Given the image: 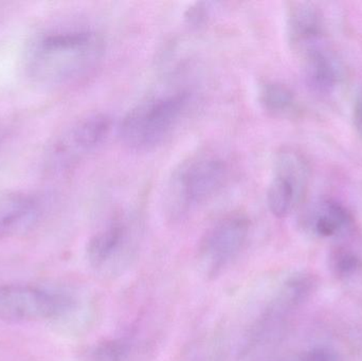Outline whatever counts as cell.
I'll return each mask as SVG.
<instances>
[{
    "instance_id": "cell-5",
    "label": "cell",
    "mask_w": 362,
    "mask_h": 361,
    "mask_svg": "<svg viewBox=\"0 0 362 361\" xmlns=\"http://www.w3.org/2000/svg\"><path fill=\"white\" fill-rule=\"evenodd\" d=\"M74 300L69 295L31 285L0 286V320L35 322L53 319L71 311Z\"/></svg>"
},
{
    "instance_id": "cell-7",
    "label": "cell",
    "mask_w": 362,
    "mask_h": 361,
    "mask_svg": "<svg viewBox=\"0 0 362 361\" xmlns=\"http://www.w3.org/2000/svg\"><path fill=\"white\" fill-rule=\"evenodd\" d=\"M249 231L250 220L240 212L223 216L206 230L198 248L199 265L206 277H216L238 258Z\"/></svg>"
},
{
    "instance_id": "cell-8",
    "label": "cell",
    "mask_w": 362,
    "mask_h": 361,
    "mask_svg": "<svg viewBox=\"0 0 362 361\" xmlns=\"http://www.w3.org/2000/svg\"><path fill=\"white\" fill-rule=\"evenodd\" d=\"M300 226L312 237L338 239L352 230L353 218L341 203L325 199L306 207L300 216Z\"/></svg>"
},
{
    "instance_id": "cell-15",
    "label": "cell",
    "mask_w": 362,
    "mask_h": 361,
    "mask_svg": "<svg viewBox=\"0 0 362 361\" xmlns=\"http://www.w3.org/2000/svg\"><path fill=\"white\" fill-rule=\"evenodd\" d=\"M134 343L127 338L105 339L93 345L87 353V361H129Z\"/></svg>"
},
{
    "instance_id": "cell-11",
    "label": "cell",
    "mask_w": 362,
    "mask_h": 361,
    "mask_svg": "<svg viewBox=\"0 0 362 361\" xmlns=\"http://www.w3.org/2000/svg\"><path fill=\"white\" fill-rule=\"evenodd\" d=\"M40 212L38 201L31 195L13 193L0 197V239L31 229Z\"/></svg>"
},
{
    "instance_id": "cell-3",
    "label": "cell",
    "mask_w": 362,
    "mask_h": 361,
    "mask_svg": "<svg viewBox=\"0 0 362 361\" xmlns=\"http://www.w3.org/2000/svg\"><path fill=\"white\" fill-rule=\"evenodd\" d=\"M192 95L185 89L158 91L138 102L127 112L119 129L123 143L146 152L165 141L185 116Z\"/></svg>"
},
{
    "instance_id": "cell-2",
    "label": "cell",
    "mask_w": 362,
    "mask_h": 361,
    "mask_svg": "<svg viewBox=\"0 0 362 361\" xmlns=\"http://www.w3.org/2000/svg\"><path fill=\"white\" fill-rule=\"evenodd\" d=\"M227 159L213 150L189 155L173 170L165 190V212L180 220L218 194L229 179Z\"/></svg>"
},
{
    "instance_id": "cell-6",
    "label": "cell",
    "mask_w": 362,
    "mask_h": 361,
    "mask_svg": "<svg viewBox=\"0 0 362 361\" xmlns=\"http://www.w3.org/2000/svg\"><path fill=\"white\" fill-rule=\"evenodd\" d=\"M310 177V165L303 155L291 148L281 150L274 158L266 193L269 211L279 218L295 211L305 197Z\"/></svg>"
},
{
    "instance_id": "cell-12",
    "label": "cell",
    "mask_w": 362,
    "mask_h": 361,
    "mask_svg": "<svg viewBox=\"0 0 362 361\" xmlns=\"http://www.w3.org/2000/svg\"><path fill=\"white\" fill-rule=\"evenodd\" d=\"M127 241V227L121 220L110 223L105 228L98 231L87 244V259L95 268L104 267L108 262L120 256Z\"/></svg>"
},
{
    "instance_id": "cell-14",
    "label": "cell",
    "mask_w": 362,
    "mask_h": 361,
    "mask_svg": "<svg viewBox=\"0 0 362 361\" xmlns=\"http://www.w3.org/2000/svg\"><path fill=\"white\" fill-rule=\"evenodd\" d=\"M329 269L340 281H354L362 276V258L354 250L337 248L329 256Z\"/></svg>"
},
{
    "instance_id": "cell-17",
    "label": "cell",
    "mask_w": 362,
    "mask_h": 361,
    "mask_svg": "<svg viewBox=\"0 0 362 361\" xmlns=\"http://www.w3.org/2000/svg\"><path fill=\"white\" fill-rule=\"evenodd\" d=\"M291 361H341L333 352L325 349H315L297 356Z\"/></svg>"
},
{
    "instance_id": "cell-18",
    "label": "cell",
    "mask_w": 362,
    "mask_h": 361,
    "mask_svg": "<svg viewBox=\"0 0 362 361\" xmlns=\"http://www.w3.org/2000/svg\"><path fill=\"white\" fill-rule=\"evenodd\" d=\"M353 119H354L355 129H356L357 134L362 139V90L355 100Z\"/></svg>"
},
{
    "instance_id": "cell-19",
    "label": "cell",
    "mask_w": 362,
    "mask_h": 361,
    "mask_svg": "<svg viewBox=\"0 0 362 361\" xmlns=\"http://www.w3.org/2000/svg\"><path fill=\"white\" fill-rule=\"evenodd\" d=\"M4 138H6V131L4 127L0 125V148H1L2 143H4Z\"/></svg>"
},
{
    "instance_id": "cell-4",
    "label": "cell",
    "mask_w": 362,
    "mask_h": 361,
    "mask_svg": "<svg viewBox=\"0 0 362 361\" xmlns=\"http://www.w3.org/2000/svg\"><path fill=\"white\" fill-rule=\"evenodd\" d=\"M112 119L101 112L83 114L59 131L45 152L44 167L52 175L66 173L107 139Z\"/></svg>"
},
{
    "instance_id": "cell-13",
    "label": "cell",
    "mask_w": 362,
    "mask_h": 361,
    "mask_svg": "<svg viewBox=\"0 0 362 361\" xmlns=\"http://www.w3.org/2000/svg\"><path fill=\"white\" fill-rule=\"evenodd\" d=\"M257 100L264 110L274 116H287L296 110V97L291 88L276 82L259 85Z\"/></svg>"
},
{
    "instance_id": "cell-10",
    "label": "cell",
    "mask_w": 362,
    "mask_h": 361,
    "mask_svg": "<svg viewBox=\"0 0 362 361\" xmlns=\"http://www.w3.org/2000/svg\"><path fill=\"white\" fill-rule=\"evenodd\" d=\"M306 84L315 93L329 95L344 78V68L338 57L327 47H316L301 55Z\"/></svg>"
},
{
    "instance_id": "cell-1",
    "label": "cell",
    "mask_w": 362,
    "mask_h": 361,
    "mask_svg": "<svg viewBox=\"0 0 362 361\" xmlns=\"http://www.w3.org/2000/svg\"><path fill=\"white\" fill-rule=\"evenodd\" d=\"M103 37L88 28H57L36 34L25 51L32 82L48 88L78 83L90 74L104 54Z\"/></svg>"
},
{
    "instance_id": "cell-9",
    "label": "cell",
    "mask_w": 362,
    "mask_h": 361,
    "mask_svg": "<svg viewBox=\"0 0 362 361\" xmlns=\"http://www.w3.org/2000/svg\"><path fill=\"white\" fill-rule=\"evenodd\" d=\"M286 27L289 44L300 55L322 45V17L310 2L291 4L287 11Z\"/></svg>"
},
{
    "instance_id": "cell-16",
    "label": "cell",
    "mask_w": 362,
    "mask_h": 361,
    "mask_svg": "<svg viewBox=\"0 0 362 361\" xmlns=\"http://www.w3.org/2000/svg\"><path fill=\"white\" fill-rule=\"evenodd\" d=\"M209 15H210L209 4H206V2H195L187 8L185 14V18L187 25L198 28L206 23Z\"/></svg>"
}]
</instances>
